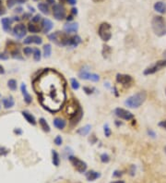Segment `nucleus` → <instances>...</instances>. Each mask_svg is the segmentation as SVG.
Here are the masks:
<instances>
[{
  "mask_svg": "<svg viewBox=\"0 0 166 183\" xmlns=\"http://www.w3.org/2000/svg\"><path fill=\"white\" fill-rule=\"evenodd\" d=\"M151 26L157 36L162 37L166 35V20L162 16H155L151 20Z\"/></svg>",
  "mask_w": 166,
  "mask_h": 183,
  "instance_id": "7ed1b4c3",
  "label": "nucleus"
},
{
  "mask_svg": "<svg viewBox=\"0 0 166 183\" xmlns=\"http://www.w3.org/2000/svg\"><path fill=\"white\" fill-rule=\"evenodd\" d=\"M47 2H48L49 4H54V5H55V0H47Z\"/></svg>",
  "mask_w": 166,
  "mask_h": 183,
  "instance_id": "864d4df0",
  "label": "nucleus"
},
{
  "mask_svg": "<svg viewBox=\"0 0 166 183\" xmlns=\"http://www.w3.org/2000/svg\"><path fill=\"white\" fill-rule=\"evenodd\" d=\"M14 100L11 96L7 97V98H4L3 99V104H4V107L8 109V108H11L13 105H14Z\"/></svg>",
  "mask_w": 166,
  "mask_h": 183,
  "instance_id": "b1692460",
  "label": "nucleus"
},
{
  "mask_svg": "<svg viewBox=\"0 0 166 183\" xmlns=\"http://www.w3.org/2000/svg\"><path fill=\"white\" fill-rule=\"evenodd\" d=\"M93 1H95V2H99V1H102V0H93Z\"/></svg>",
  "mask_w": 166,
  "mask_h": 183,
  "instance_id": "4d7b16f0",
  "label": "nucleus"
},
{
  "mask_svg": "<svg viewBox=\"0 0 166 183\" xmlns=\"http://www.w3.org/2000/svg\"><path fill=\"white\" fill-rule=\"evenodd\" d=\"M7 59H8V56L4 53H0V60H7Z\"/></svg>",
  "mask_w": 166,
  "mask_h": 183,
  "instance_id": "c03bdc74",
  "label": "nucleus"
},
{
  "mask_svg": "<svg viewBox=\"0 0 166 183\" xmlns=\"http://www.w3.org/2000/svg\"><path fill=\"white\" fill-rule=\"evenodd\" d=\"M70 84L73 90H78L80 88V82L77 81L76 79H71L70 80Z\"/></svg>",
  "mask_w": 166,
  "mask_h": 183,
  "instance_id": "473e14b6",
  "label": "nucleus"
},
{
  "mask_svg": "<svg viewBox=\"0 0 166 183\" xmlns=\"http://www.w3.org/2000/svg\"><path fill=\"white\" fill-rule=\"evenodd\" d=\"M101 161L103 163H108L110 161V156L107 154H103L101 155Z\"/></svg>",
  "mask_w": 166,
  "mask_h": 183,
  "instance_id": "c9c22d12",
  "label": "nucleus"
},
{
  "mask_svg": "<svg viewBox=\"0 0 166 183\" xmlns=\"http://www.w3.org/2000/svg\"><path fill=\"white\" fill-rule=\"evenodd\" d=\"M42 29L44 33H49L53 29V22L48 19H43L42 20Z\"/></svg>",
  "mask_w": 166,
  "mask_h": 183,
  "instance_id": "dca6fc26",
  "label": "nucleus"
},
{
  "mask_svg": "<svg viewBox=\"0 0 166 183\" xmlns=\"http://www.w3.org/2000/svg\"><path fill=\"white\" fill-rule=\"evenodd\" d=\"M159 126H160L161 128H163V129L166 130V119H164V120H163V121L160 122V123H159Z\"/></svg>",
  "mask_w": 166,
  "mask_h": 183,
  "instance_id": "a18cd8bd",
  "label": "nucleus"
},
{
  "mask_svg": "<svg viewBox=\"0 0 166 183\" xmlns=\"http://www.w3.org/2000/svg\"><path fill=\"white\" fill-rule=\"evenodd\" d=\"M123 175V173L121 172V171H118V170H115V172H114V174H113V176L115 177V178H118V177H121Z\"/></svg>",
  "mask_w": 166,
  "mask_h": 183,
  "instance_id": "37998d69",
  "label": "nucleus"
},
{
  "mask_svg": "<svg viewBox=\"0 0 166 183\" xmlns=\"http://www.w3.org/2000/svg\"><path fill=\"white\" fill-rule=\"evenodd\" d=\"M23 53H24V55H26V56H30V55H32V54L33 53V49H32V47H29V46L24 47Z\"/></svg>",
  "mask_w": 166,
  "mask_h": 183,
  "instance_id": "f704fd0d",
  "label": "nucleus"
},
{
  "mask_svg": "<svg viewBox=\"0 0 166 183\" xmlns=\"http://www.w3.org/2000/svg\"><path fill=\"white\" fill-rule=\"evenodd\" d=\"M112 26L107 23V22H103L98 30V34L101 37V39L104 42H108L112 38Z\"/></svg>",
  "mask_w": 166,
  "mask_h": 183,
  "instance_id": "39448f33",
  "label": "nucleus"
},
{
  "mask_svg": "<svg viewBox=\"0 0 166 183\" xmlns=\"http://www.w3.org/2000/svg\"><path fill=\"white\" fill-rule=\"evenodd\" d=\"M16 4H18V0H7V7L9 8H13Z\"/></svg>",
  "mask_w": 166,
  "mask_h": 183,
  "instance_id": "58836bf2",
  "label": "nucleus"
},
{
  "mask_svg": "<svg viewBox=\"0 0 166 183\" xmlns=\"http://www.w3.org/2000/svg\"><path fill=\"white\" fill-rule=\"evenodd\" d=\"M39 123H40L41 128L42 129L43 131H45V132H50V130H51L50 126L48 125V123L46 122V120H45L43 118H41V119H39Z\"/></svg>",
  "mask_w": 166,
  "mask_h": 183,
  "instance_id": "bb28decb",
  "label": "nucleus"
},
{
  "mask_svg": "<svg viewBox=\"0 0 166 183\" xmlns=\"http://www.w3.org/2000/svg\"><path fill=\"white\" fill-rule=\"evenodd\" d=\"M71 13H72V15H77L78 14V9L77 8H73L72 9H71Z\"/></svg>",
  "mask_w": 166,
  "mask_h": 183,
  "instance_id": "09e8293b",
  "label": "nucleus"
},
{
  "mask_svg": "<svg viewBox=\"0 0 166 183\" xmlns=\"http://www.w3.org/2000/svg\"><path fill=\"white\" fill-rule=\"evenodd\" d=\"M79 76L82 80H88V81H98L100 80V76L98 74L90 73L88 70H83V69L79 73Z\"/></svg>",
  "mask_w": 166,
  "mask_h": 183,
  "instance_id": "9b49d317",
  "label": "nucleus"
},
{
  "mask_svg": "<svg viewBox=\"0 0 166 183\" xmlns=\"http://www.w3.org/2000/svg\"><path fill=\"white\" fill-rule=\"evenodd\" d=\"M148 134H149V136H151V137H153V138H154V137L156 136V134H155V132H154V131H152L151 130H148Z\"/></svg>",
  "mask_w": 166,
  "mask_h": 183,
  "instance_id": "49530a36",
  "label": "nucleus"
},
{
  "mask_svg": "<svg viewBox=\"0 0 166 183\" xmlns=\"http://www.w3.org/2000/svg\"><path fill=\"white\" fill-rule=\"evenodd\" d=\"M23 43L25 44H30V43H36V44H41L42 43V39L38 35H31L28 36L26 39L23 40Z\"/></svg>",
  "mask_w": 166,
  "mask_h": 183,
  "instance_id": "ddd939ff",
  "label": "nucleus"
},
{
  "mask_svg": "<svg viewBox=\"0 0 166 183\" xmlns=\"http://www.w3.org/2000/svg\"><path fill=\"white\" fill-rule=\"evenodd\" d=\"M85 175H86V179L89 181H94V180H96L97 179H99L101 177V173L96 172L94 170H90V171L86 172Z\"/></svg>",
  "mask_w": 166,
  "mask_h": 183,
  "instance_id": "f3484780",
  "label": "nucleus"
},
{
  "mask_svg": "<svg viewBox=\"0 0 166 183\" xmlns=\"http://www.w3.org/2000/svg\"><path fill=\"white\" fill-rule=\"evenodd\" d=\"M21 93H22V94H23V97H24V101L26 104H31L32 101V96H31V94L28 93V91H27V86H26V84L25 83H22L21 86Z\"/></svg>",
  "mask_w": 166,
  "mask_h": 183,
  "instance_id": "2eb2a0df",
  "label": "nucleus"
},
{
  "mask_svg": "<svg viewBox=\"0 0 166 183\" xmlns=\"http://www.w3.org/2000/svg\"><path fill=\"white\" fill-rule=\"evenodd\" d=\"M27 33V29L25 27L24 24H17L14 28H13V34L15 37H17L18 39L23 38Z\"/></svg>",
  "mask_w": 166,
  "mask_h": 183,
  "instance_id": "9d476101",
  "label": "nucleus"
},
{
  "mask_svg": "<svg viewBox=\"0 0 166 183\" xmlns=\"http://www.w3.org/2000/svg\"><path fill=\"white\" fill-rule=\"evenodd\" d=\"M72 17H73V15H71V16H68V17L66 18V20H67V21H68V20H72V19H73Z\"/></svg>",
  "mask_w": 166,
  "mask_h": 183,
  "instance_id": "5fc2aeb1",
  "label": "nucleus"
},
{
  "mask_svg": "<svg viewBox=\"0 0 166 183\" xmlns=\"http://www.w3.org/2000/svg\"><path fill=\"white\" fill-rule=\"evenodd\" d=\"M38 8L41 10L42 13H43V14H45V15H48V14L50 13L48 6H47L46 4H44V3H39V4H38Z\"/></svg>",
  "mask_w": 166,
  "mask_h": 183,
  "instance_id": "c756f323",
  "label": "nucleus"
},
{
  "mask_svg": "<svg viewBox=\"0 0 166 183\" xmlns=\"http://www.w3.org/2000/svg\"><path fill=\"white\" fill-rule=\"evenodd\" d=\"M54 126L58 130H63L66 127V121L59 118H56L54 119Z\"/></svg>",
  "mask_w": 166,
  "mask_h": 183,
  "instance_id": "393cba45",
  "label": "nucleus"
},
{
  "mask_svg": "<svg viewBox=\"0 0 166 183\" xmlns=\"http://www.w3.org/2000/svg\"><path fill=\"white\" fill-rule=\"evenodd\" d=\"M4 14H6V8H5V7L3 6L2 1L0 0V17H1L2 15H4Z\"/></svg>",
  "mask_w": 166,
  "mask_h": 183,
  "instance_id": "ea45409f",
  "label": "nucleus"
},
{
  "mask_svg": "<svg viewBox=\"0 0 166 183\" xmlns=\"http://www.w3.org/2000/svg\"><path fill=\"white\" fill-rule=\"evenodd\" d=\"M51 54H52V46H51V44L47 43L43 46V57L50 58Z\"/></svg>",
  "mask_w": 166,
  "mask_h": 183,
  "instance_id": "cd10ccee",
  "label": "nucleus"
},
{
  "mask_svg": "<svg viewBox=\"0 0 166 183\" xmlns=\"http://www.w3.org/2000/svg\"><path fill=\"white\" fill-rule=\"evenodd\" d=\"M60 1H61V2H63V1H64V0H60Z\"/></svg>",
  "mask_w": 166,
  "mask_h": 183,
  "instance_id": "bf43d9fd",
  "label": "nucleus"
},
{
  "mask_svg": "<svg viewBox=\"0 0 166 183\" xmlns=\"http://www.w3.org/2000/svg\"><path fill=\"white\" fill-rule=\"evenodd\" d=\"M82 116H83L82 109H81V107L80 106V108H79V110L77 111V113L71 118V122H72V124H78L79 121L81 119Z\"/></svg>",
  "mask_w": 166,
  "mask_h": 183,
  "instance_id": "4be33fe9",
  "label": "nucleus"
},
{
  "mask_svg": "<svg viewBox=\"0 0 166 183\" xmlns=\"http://www.w3.org/2000/svg\"><path fill=\"white\" fill-rule=\"evenodd\" d=\"M13 22V20L10 18H3L1 20L2 23V27L4 29V31L6 32H9L10 31V27H11V23Z\"/></svg>",
  "mask_w": 166,
  "mask_h": 183,
  "instance_id": "6ab92c4d",
  "label": "nucleus"
},
{
  "mask_svg": "<svg viewBox=\"0 0 166 183\" xmlns=\"http://www.w3.org/2000/svg\"><path fill=\"white\" fill-rule=\"evenodd\" d=\"M66 1H67V3L70 4V5H75V4L77 3V0H66Z\"/></svg>",
  "mask_w": 166,
  "mask_h": 183,
  "instance_id": "8fccbe9b",
  "label": "nucleus"
},
{
  "mask_svg": "<svg viewBox=\"0 0 166 183\" xmlns=\"http://www.w3.org/2000/svg\"><path fill=\"white\" fill-rule=\"evenodd\" d=\"M54 17L57 20H62L66 17V9L61 4H55L53 7Z\"/></svg>",
  "mask_w": 166,
  "mask_h": 183,
  "instance_id": "6e6552de",
  "label": "nucleus"
},
{
  "mask_svg": "<svg viewBox=\"0 0 166 183\" xmlns=\"http://www.w3.org/2000/svg\"><path fill=\"white\" fill-rule=\"evenodd\" d=\"M104 134L106 137H110V135H111V130H110L108 124L104 125Z\"/></svg>",
  "mask_w": 166,
  "mask_h": 183,
  "instance_id": "e433bc0d",
  "label": "nucleus"
},
{
  "mask_svg": "<svg viewBox=\"0 0 166 183\" xmlns=\"http://www.w3.org/2000/svg\"><path fill=\"white\" fill-rule=\"evenodd\" d=\"M42 20V17H41V15H35L32 19V22H34V23H37V22H39L40 20Z\"/></svg>",
  "mask_w": 166,
  "mask_h": 183,
  "instance_id": "a19ab883",
  "label": "nucleus"
},
{
  "mask_svg": "<svg viewBox=\"0 0 166 183\" xmlns=\"http://www.w3.org/2000/svg\"><path fill=\"white\" fill-rule=\"evenodd\" d=\"M49 40L52 41L54 43H56L58 46H68L69 43V36L67 33L63 32H56L48 36Z\"/></svg>",
  "mask_w": 166,
  "mask_h": 183,
  "instance_id": "20e7f679",
  "label": "nucleus"
},
{
  "mask_svg": "<svg viewBox=\"0 0 166 183\" xmlns=\"http://www.w3.org/2000/svg\"><path fill=\"white\" fill-rule=\"evenodd\" d=\"M165 93H166V92H165Z\"/></svg>",
  "mask_w": 166,
  "mask_h": 183,
  "instance_id": "052dcab7",
  "label": "nucleus"
},
{
  "mask_svg": "<svg viewBox=\"0 0 166 183\" xmlns=\"http://www.w3.org/2000/svg\"><path fill=\"white\" fill-rule=\"evenodd\" d=\"M64 30L66 33H77L78 30H79V24L76 23V22H68L66 24L64 25Z\"/></svg>",
  "mask_w": 166,
  "mask_h": 183,
  "instance_id": "4468645a",
  "label": "nucleus"
},
{
  "mask_svg": "<svg viewBox=\"0 0 166 183\" xmlns=\"http://www.w3.org/2000/svg\"><path fill=\"white\" fill-rule=\"evenodd\" d=\"M28 31L30 33H39L41 31V28L38 25H36L34 22H30L29 25H28Z\"/></svg>",
  "mask_w": 166,
  "mask_h": 183,
  "instance_id": "a878e982",
  "label": "nucleus"
},
{
  "mask_svg": "<svg viewBox=\"0 0 166 183\" xmlns=\"http://www.w3.org/2000/svg\"><path fill=\"white\" fill-rule=\"evenodd\" d=\"M83 90H84V92L87 94H92V89H90V88H89V87H84L83 88Z\"/></svg>",
  "mask_w": 166,
  "mask_h": 183,
  "instance_id": "79ce46f5",
  "label": "nucleus"
},
{
  "mask_svg": "<svg viewBox=\"0 0 166 183\" xmlns=\"http://www.w3.org/2000/svg\"><path fill=\"white\" fill-rule=\"evenodd\" d=\"M166 68V59H163V60H159L155 62L152 66L147 68L144 70V75H151L154 74L158 71H160L161 69Z\"/></svg>",
  "mask_w": 166,
  "mask_h": 183,
  "instance_id": "423d86ee",
  "label": "nucleus"
},
{
  "mask_svg": "<svg viewBox=\"0 0 166 183\" xmlns=\"http://www.w3.org/2000/svg\"><path fill=\"white\" fill-rule=\"evenodd\" d=\"M146 99H147L146 92L140 91V92L131 95L130 97H128L124 101V104L130 108H138L146 101Z\"/></svg>",
  "mask_w": 166,
  "mask_h": 183,
  "instance_id": "f03ea898",
  "label": "nucleus"
},
{
  "mask_svg": "<svg viewBox=\"0 0 166 183\" xmlns=\"http://www.w3.org/2000/svg\"><path fill=\"white\" fill-rule=\"evenodd\" d=\"M68 159H69L70 163L72 164V165L76 168L77 171H79L80 173H85L86 172L88 165L84 161L81 160L80 158H78L76 156H73V155H69Z\"/></svg>",
  "mask_w": 166,
  "mask_h": 183,
  "instance_id": "0eeeda50",
  "label": "nucleus"
},
{
  "mask_svg": "<svg viewBox=\"0 0 166 183\" xmlns=\"http://www.w3.org/2000/svg\"><path fill=\"white\" fill-rule=\"evenodd\" d=\"M5 73V69H4V68L0 65V74H4Z\"/></svg>",
  "mask_w": 166,
  "mask_h": 183,
  "instance_id": "3c124183",
  "label": "nucleus"
},
{
  "mask_svg": "<svg viewBox=\"0 0 166 183\" xmlns=\"http://www.w3.org/2000/svg\"><path fill=\"white\" fill-rule=\"evenodd\" d=\"M7 86H8V88L11 90V91H16L17 90V81L16 80H14V79H11V80H9V81H7Z\"/></svg>",
  "mask_w": 166,
  "mask_h": 183,
  "instance_id": "7c9ffc66",
  "label": "nucleus"
},
{
  "mask_svg": "<svg viewBox=\"0 0 166 183\" xmlns=\"http://www.w3.org/2000/svg\"><path fill=\"white\" fill-rule=\"evenodd\" d=\"M110 183H124V180H116V181H113V182Z\"/></svg>",
  "mask_w": 166,
  "mask_h": 183,
  "instance_id": "603ef678",
  "label": "nucleus"
},
{
  "mask_svg": "<svg viewBox=\"0 0 166 183\" xmlns=\"http://www.w3.org/2000/svg\"><path fill=\"white\" fill-rule=\"evenodd\" d=\"M21 11H22V8H19L18 9H16V12H18V13H20Z\"/></svg>",
  "mask_w": 166,
  "mask_h": 183,
  "instance_id": "6e6d98bb",
  "label": "nucleus"
},
{
  "mask_svg": "<svg viewBox=\"0 0 166 183\" xmlns=\"http://www.w3.org/2000/svg\"><path fill=\"white\" fill-rule=\"evenodd\" d=\"M52 162L54 164V165L56 166H59L60 164V158H59V155L56 150H52Z\"/></svg>",
  "mask_w": 166,
  "mask_h": 183,
  "instance_id": "5701e85b",
  "label": "nucleus"
},
{
  "mask_svg": "<svg viewBox=\"0 0 166 183\" xmlns=\"http://www.w3.org/2000/svg\"><path fill=\"white\" fill-rule=\"evenodd\" d=\"M81 43V38L79 36V35H74L72 37L69 38V43H68V46H71V47H77L80 43Z\"/></svg>",
  "mask_w": 166,
  "mask_h": 183,
  "instance_id": "412c9836",
  "label": "nucleus"
},
{
  "mask_svg": "<svg viewBox=\"0 0 166 183\" xmlns=\"http://www.w3.org/2000/svg\"><path fill=\"white\" fill-rule=\"evenodd\" d=\"M154 9L155 11L161 13V14H164L166 12V3L163 1H158L154 4Z\"/></svg>",
  "mask_w": 166,
  "mask_h": 183,
  "instance_id": "a211bd4d",
  "label": "nucleus"
},
{
  "mask_svg": "<svg viewBox=\"0 0 166 183\" xmlns=\"http://www.w3.org/2000/svg\"><path fill=\"white\" fill-rule=\"evenodd\" d=\"M9 153V150L4 146H0V156H6Z\"/></svg>",
  "mask_w": 166,
  "mask_h": 183,
  "instance_id": "72a5a7b5",
  "label": "nucleus"
},
{
  "mask_svg": "<svg viewBox=\"0 0 166 183\" xmlns=\"http://www.w3.org/2000/svg\"><path fill=\"white\" fill-rule=\"evenodd\" d=\"M90 129H91V126H90V125H86V126H84L83 128L80 129V130H78V133H79L80 135H81V136H85V135H87V134L90 132Z\"/></svg>",
  "mask_w": 166,
  "mask_h": 183,
  "instance_id": "c85d7f7f",
  "label": "nucleus"
},
{
  "mask_svg": "<svg viewBox=\"0 0 166 183\" xmlns=\"http://www.w3.org/2000/svg\"><path fill=\"white\" fill-rule=\"evenodd\" d=\"M116 81L118 83H121L123 85H127V84H130L132 81H133V79L130 75H127V74H120L118 73L116 75Z\"/></svg>",
  "mask_w": 166,
  "mask_h": 183,
  "instance_id": "f8f14e48",
  "label": "nucleus"
},
{
  "mask_svg": "<svg viewBox=\"0 0 166 183\" xmlns=\"http://www.w3.org/2000/svg\"><path fill=\"white\" fill-rule=\"evenodd\" d=\"M21 114H22V116L25 118V119L29 122L30 124H32V125H33V126L36 125V119H35V118H34L31 113H29L28 111H22Z\"/></svg>",
  "mask_w": 166,
  "mask_h": 183,
  "instance_id": "aec40b11",
  "label": "nucleus"
},
{
  "mask_svg": "<svg viewBox=\"0 0 166 183\" xmlns=\"http://www.w3.org/2000/svg\"><path fill=\"white\" fill-rule=\"evenodd\" d=\"M14 133L17 134V135H21V133H22V130H21V129H15L14 130Z\"/></svg>",
  "mask_w": 166,
  "mask_h": 183,
  "instance_id": "de8ad7c7",
  "label": "nucleus"
},
{
  "mask_svg": "<svg viewBox=\"0 0 166 183\" xmlns=\"http://www.w3.org/2000/svg\"><path fill=\"white\" fill-rule=\"evenodd\" d=\"M42 58L41 51L38 48L33 49V59L35 61H40Z\"/></svg>",
  "mask_w": 166,
  "mask_h": 183,
  "instance_id": "2f4dec72",
  "label": "nucleus"
},
{
  "mask_svg": "<svg viewBox=\"0 0 166 183\" xmlns=\"http://www.w3.org/2000/svg\"><path fill=\"white\" fill-rule=\"evenodd\" d=\"M115 114L116 117L124 119V120H130L134 119V115L131 112H129L128 110H125L124 108H120V107H117L115 109Z\"/></svg>",
  "mask_w": 166,
  "mask_h": 183,
  "instance_id": "1a4fd4ad",
  "label": "nucleus"
},
{
  "mask_svg": "<svg viewBox=\"0 0 166 183\" xmlns=\"http://www.w3.org/2000/svg\"><path fill=\"white\" fill-rule=\"evenodd\" d=\"M164 152H165V153H166V146H165V147H164Z\"/></svg>",
  "mask_w": 166,
  "mask_h": 183,
  "instance_id": "13d9d810",
  "label": "nucleus"
},
{
  "mask_svg": "<svg viewBox=\"0 0 166 183\" xmlns=\"http://www.w3.org/2000/svg\"><path fill=\"white\" fill-rule=\"evenodd\" d=\"M63 142V140H62V137L61 136H56V138H55V143L57 145V146H60L61 144H62Z\"/></svg>",
  "mask_w": 166,
  "mask_h": 183,
  "instance_id": "4c0bfd02",
  "label": "nucleus"
},
{
  "mask_svg": "<svg viewBox=\"0 0 166 183\" xmlns=\"http://www.w3.org/2000/svg\"><path fill=\"white\" fill-rule=\"evenodd\" d=\"M38 101L49 112L59 111L66 100V81L55 69H44L32 81Z\"/></svg>",
  "mask_w": 166,
  "mask_h": 183,
  "instance_id": "f257e3e1",
  "label": "nucleus"
}]
</instances>
